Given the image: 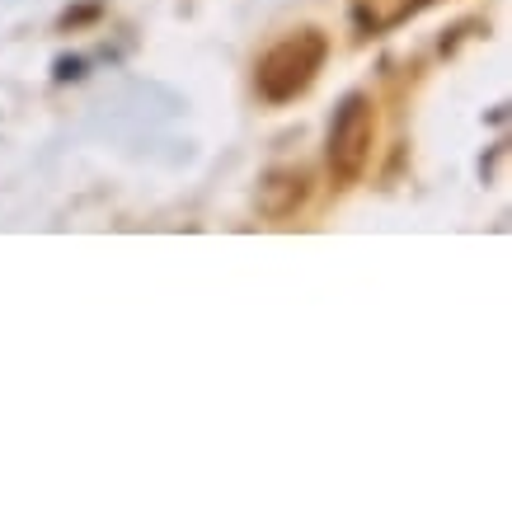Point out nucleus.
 Returning a JSON list of instances; mask_svg holds the SVG:
<instances>
[{"label":"nucleus","mask_w":512,"mask_h":512,"mask_svg":"<svg viewBox=\"0 0 512 512\" xmlns=\"http://www.w3.org/2000/svg\"><path fill=\"white\" fill-rule=\"evenodd\" d=\"M325 62H329L325 29L306 24V29L278 38V43L259 57V66H254V90H259L264 104H292V99H301V94L320 80Z\"/></svg>","instance_id":"nucleus-1"},{"label":"nucleus","mask_w":512,"mask_h":512,"mask_svg":"<svg viewBox=\"0 0 512 512\" xmlns=\"http://www.w3.org/2000/svg\"><path fill=\"white\" fill-rule=\"evenodd\" d=\"M372 146H376V104L367 90H348L334 109V123H329V179L334 188H353L367 165H372Z\"/></svg>","instance_id":"nucleus-2"},{"label":"nucleus","mask_w":512,"mask_h":512,"mask_svg":"<svg viewBox=\"0 0 512 512\" xmlns=\"http://www.w3.org/2000/svg\"><path fill=\"white\" fill-rule=\"evenodd\" d=\"M306 202H311V170H301V165H273L259 179V217L292 221Z\"/></svg>","instance_id":"nucleus-3"},{"label":"nucleus","mask_w":512,"mask_h":512,"mask_svg":"<svg viewBox=\"0 0 512 512\" xmlns=\"http://www.w3.org/2000/svg\"><path fill=\"white\" fill-rule=\"evenodd\" d=\"M428 5H437V0H348V19H353V29L362 38H376V33H390V29H400V24H409Z\"/></svg>","instance_id":"nucleus-4"},{"label":"nucleus","mask_w":512,"mask_h":512,"mask_svg":"<svg viewBox=\"0 0 512 512\" xmlns=\"http://www.w3.org/2000/svg\"><path fill=\"white\" fill-rule=\"evenodd\" d=\"M99 15H104V0L71 5V10H62V19H57V33H76V29H85V24H94Z\"/></svg>","instance_id":"nucleus-5"},{"label":"nucleus","mask_w":512,"mask_h":512,"mask_svg":"<svg viewBox=\"0 0 512 512\" xmlns=\"http://www.w3.org/2000/svg\"><path fill=\"white\" fill-rule=\"evenodd\" d=\"M85 76V57H76V52H71V57H57V62H52V80H80Z\"/></svg>","instance_id":"nucleus-6"},{"label":"nucleus","mask_w":512,"mask_h":512,"mask_svg":"<svg viewBox=\"0 0 512 512\" xmlns=\"http://www.w3.org/2000/svg\"><path fill=\"white\" fill-rule=\"evenodd\" d=\"M503 160H508V141H498L494 151H489V160H484V165H480L484 184H494V179H498V165H503Z\"/></svg>","instance_id":"nucleus-7"},{"label":"nucleus","mask_w":512,"mask_h":512,"mask_svg":"<svg viewBox=\"0 0 512 512\" xmlns=\"http://www.w3.org/2000/svg\"><path fill=\"white\" fill-rule=\"evenodd\" d=\"M475 24H480V19H466V24H456V29L447 33V38H442V57H451V52H456V47H461V38H475Z\"/></svg>","instance_id":"nucleus-8"}]
</instances>
